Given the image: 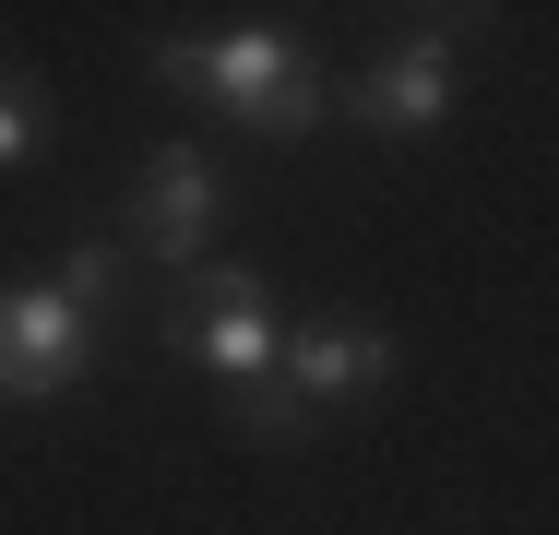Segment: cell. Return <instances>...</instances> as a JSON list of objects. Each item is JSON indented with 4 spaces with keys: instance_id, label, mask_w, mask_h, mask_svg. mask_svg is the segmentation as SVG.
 Returning a JSON list of instances; mask_svg holds the SVG:
<instances>
[{
    "instance_id": "8992f818",
    "label": "cell",
    "mask_w": 559,
    "mask_h": 535,
    "mask_svg": "<svg viewBox=\"0 0 559 535\" xmlns=\"http://www.w3.org/2000/svg\"><path fill=\"white\" fill-rule=\"evenodd\" d=\"M357 381H393V345L381 333H345V321H310L298 345H274V393L286 405H334Z\"/></svg>"
},
{
    "instance_id": "7a4b0ae2",
    "label": "cell",
    "mask_w": 559,
    "mask_h": 535,
    "mask_svg": "<svg viewBox=\"0 0 559 535\" xmlns=\"http://www.w3.org/2000/svg\"><path fill=\"white\" fill-rule=\"evenodd\" d=\"M167 345H179V357H215L226 381H250V393H262V381H274V345H286V333H274V286H262V274H238V262L191 274V286H179V310H167Z\"/></svg>"
},
{
    "instance_id": "6da1fadb",
    "label": "cell",
    "mask_w": 559,
    "mask_h": 535,
    "mask_svg": "<svg viewBox=\"0 0 559 535\" xmlns=\"http://www.w3.org/2000/svg\"><path fill=\"white\" fill-rule=\"evenodd\" d=\"M155 72H167L179 96H215L226 119H250V131H310V119H322V72H310L286 36H262V24H238V36H215V48L167 36Z\"/></svg>"
},
{
    "instance_id": "277c9868",
    "label": "cell",
    "mask_w": 559,
    "mask_h": 535,
    "mask_svg": "<svg viewBox=\"0 0 559 535\" xmlns=\"http://www.w3.org/2000/svg\"><path fill=\"white\" fill-rule=\"evenodd\" d=\"M215 214H226L215 155H203V143H167V155L143 167V191H131V238H143L155 262H191V274H203V238H215Z\"/></svg>"
},
{
    "instance_id": "52a82bcc",
    "label": "cell",
    "mask_w": 559,
    "mask_h": 535,
    "mask_svg": "<svg viewBox=\"0 0 559 535\" xmlns=\"http://www.w3.org/2000/svg\"><path fill=\"white\" fill-rule=\"evenodd\" d=\"M36 143H48V96H36V84H12V72H0V167H24V155H36Z\"/></svg>"
},
{
    "instance_id": "5b68a950",
    "label": "cell",
    "mask_w": 559,
    "mask_h": 535,
    "mask_svg": "<svg viewBox=\"0 0 559 535\" xmlns=\"http://www.w3.org/2000/svg\"><path fill=\"white\" fill-rule=\"evenodd\" d=\"M441 107H452V48H441V36L393 48V60L357 84V119H369L381 143H417V131H441Z\"/></svg>"
},
{
    "instance_id": "3957f363",
    "label": "cell",
    "mask_w": 559,
    "mask_h": 535,
    "mask_svg": "<svg viewBox=\"0 0 559 535\" xmlns=\"http://www.w3.org/2000/svg\"><path fill=\"white\" fill-rule=\"evenodd\" d=\"M84 345H96V321L72 310L60 286H12V298H0V405L72 393V381H84Z\"/></svg>"
},
{
    "instance_id": "ba28073f",
    "label": "cell",
    "mask_w": 559,
    "mask_h": 535,
    "mask_svg": "<svg viewBox=\"0 0 559 535\" xmlns=\"http://www.w3.org/2000/svg\"><path fill=\"white\" fill-rule=\"evenodd\" d=\"M119 274H131L119 250H72V262H60V298H72V310L96 321V310H119Z\"/></svg>"
}]
</instances>
